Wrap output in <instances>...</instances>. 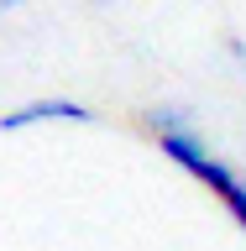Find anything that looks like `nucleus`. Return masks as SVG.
<instances>
[{
    "label": "nucleus",
    "instance_id": "obj_1",
    "mask_svg": "<svg viewBox=\"0 0 246 251\" xmlns=\"http://www.w3.org/2000/svg\"><path fill=\"white\" fill-rule=\"evenodd\" d=\"M194 178H199V183H210V194L231 209V220L246 230V183L236 178V168H225V162H215V157H204L199 168H194Z\"/></svg>",
    "mask_w": 246,
    "mask_h": 251
},
{
    "label": "nucleus",
    "instance_id": "obj_2",
    "mask_svg": "<svg viewBox=\"0 0 246 251\" xmlns=\"http://www.w3.org/2000/svg\"><path fill=\"white\" fill-rule=\"evenodd\" d=\"M37 121H94V110L79 105V100H37V105H21L11 115H0V131H27Z\"/></svg>",
    "mask_w": 246,
    "mask_h": 251
},
{
    "label": "nucleus",
    "instance_id": "obj_3",
    "mask_svg": "<svg viewBox=\"0 0 246 251\" xmlns=\"http://www.w3.org/2000/svg\"><path fill=\"white\" fill-rule=\"evenodd\" d=\"M147 126H152L157 136H168V131H189V110L163 105V110H152V115H147Z\"/></svg>",
    "mask_w": 246,
    "mask_h": 251
},
{
    "label": "nucleus",
    "instance_id": "obj_4",
    "mask_svg": "<svg viewBox=\"0 0 246 251\" xmlns=\"http://www.w3.org/2000/svg\"><path fill=\"white\" fill-rule=\"evenodd\" d=\"M0 5H21V0H0Z\"/></svg>",
    "mask_w": 246,
    "mask_h": 251
}]
</instances>
